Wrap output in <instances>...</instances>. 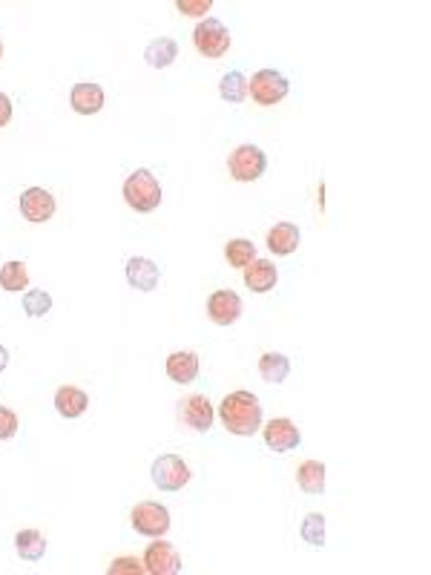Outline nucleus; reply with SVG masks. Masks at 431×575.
Masks as SVG:
<instances>
[{
    "instance_id": "f257e3e1",
    "label": "nucleus",
    "mask_w": 431,
    "mask_h": 575,
    "mask_svg": "<svg viewBox=\"0 0 431 575\" xmlns=\"http://www.w3.org/2000/svg\"><path fill=\"white\" fill-rule=\"evenodd\" d=\"M219 417L231 434H256L262 429V403L250 392H233L219 403Z\"/></svg>"
},
{
    "instance_id": "f03ea898",
    "label": "nucleus",
    "mask_w": 431,
    "mask_h": 575,
    "mask_svg": "<svg viewBox=\"0 0 431 575\" xmlns=\"http://www.w3.org/2000/svg\"><path fill=\"white\" fill-rule=\"evenodd\" d=\"M124 198L138 214H150L161 205V184L150 170H135L124 182Z\"/></svg>"
},
{
    "instance_id": "7ed1b4c3",
    "label": "nucleus",
    "mask_w": 431,
    "mask_h": 575,
    "mask_svg": "<svg viewBox=\"0 0 431 575\" xmlns=\"http://www.w3.org/2000/svg\"><path fill=\"white\" fill-rule=\"evenodd\" d=\"M227 167H231V176L236 182H256L264 176V170H268V156H264V150L256 144H242L233 150L231 158H227Z\"/></svg>"
},
{
    "instance_id": "20e7f679",
    "label": "nucleus",
    "mask_w": 431,
    "mask_h": 575,
    "mask_svg": "<svg viewBox=\"0 0 431 575\" xmlns=\"http://www.w3.org/2000/svg\"><path fill=\"white\" fill-rule=\"evenodd\" d=\"M290 84L282 72L276 69H259L253 72V78L248 81V95H253V101L262 107H273L288 95Z\"/></svg>"
},
{
    "instance_id": "39448f33",
    "label": "nucleus",
    "mask_w": 431,
    "mask_h": 575,
    "mask_svg": "<svg viewBox=\"0 0 431 575\" xmlns=\"http://www.w3.org/2000/svg\"><path fill=\"white\" fill-rule=\"evenodd\" d=\"M193 44L199 49V55L222 58L227 49H231V29H227L219 18H207L193 29Z\"/></svg>"
},
{
    "instance_id": "423d86ee",
    "label": "nucleus",
    "mask_w": 431,
    "mask_h": 575,
    "mask_svg": "<svg viewBox=\"0 0 431 575\" xmlns=\"http://www.w3.org/2000/svg\"><path fill=\"white\" fill-rule=\"evenodd\" d=\"M130 523L138 535H147V539H161L170 530V512L167 506H161L156 501H144L130 512Z\"/></svg>"
},
{
    "instance_id": "0eeeda50",
    "label": "nucleus",
    "mask_w": 431,
    "mask_h": 575,
    "mask_svg": "<svg viewBox=\"0 0 431 575\" xmlns=\"http://www.w3.org/2000/svg\"><path fill=\"white\" fill-rule=\"evenodd\" d=\"M150 474H153V483L159 486L161 492H179L187 486L190 481V466L179 455H161L153 460L150 466Z\"/></svg>"
},
{
    "instance_id": "6e6552de",
    "label": "nucleus",
    "mask_w": 431,
    "mask_h": 575,
    "mask_svg": "<svg viewBox=\"0 0 431 575\" xmlns=\"http://www.w3.org/2000/svg\"><path fill=\"white\" fill-rule=\"evenodd\" d=\"M262 434H264V446H268L271 452H279V455H285L302 443L299 429L294 426V420H288V417H273L268 426H264Z\"/></svg>"
},
{
    "instance_id": "1a4fd4ad",
    "label": "nucleus",
    "mask_w": 431,
    "mask_h": 575,
    "mask_svg": "<svg viewBox=\"0 0 431 575\" xmlns=\"http://www.w3.org/2000/svg\"><path fill=\"white\" fill-rule=\"evenodd\" d=\"M142 561H144V572H150V575H175V572H182V558L173 549V544H167V541L150 544Z\"/></svg>"
},
{
    "instance_id": "9d476101",
    "label": "nucleus",
    "mask_w": 431,
    "mask_h": 575,
    "mask_svg": "<svg viewBox=\"0 0 431 575\" xmlns=\"http://www.w3.org/2000/svg\"><path fill=\"white\" fill-rule=\"evenodd\" d=\"M20 214L23 219H29L35 224H41L46 219L55 216V196L44 190V187H29L20 196Z\"/></svg>"
},
{
    "instance_id": "9b49d317",
    "label": "nucleus",
    "mask_w": 431,
    "mask_h": 575,
    "mask_svg": "<svg viewBox=\"0 0 431 575\" xmlns=\"http://www.w3.org/2000/svg\"><path fill=\"white\" fill-rule=\"evenodd\" d=\"M207 314L216 325H233L242 317V299L233 291H216L207 299Z\"/></svg>"
},
{
    "instance_id": "f8f14e48",
    "label": "nucleus",
    "mask_w": 431,
    "mask_h": 575,
    "mask_svg": "<svg viewBox=\"0 0 431 575\" xmlns=\"http://www.w3.org/2000/svg\"><path fill=\"white\" fill-rule=\"evenodd\" d=\"M159 279H161V271L153 259L133 256L126 262V282H130V288H135V291H156Z\"/></svg>"
},
{
    "instance_id": "ddd939ff",
    "label": "nucleus",
    "mask_w": 431,
    "mask_h": 575,
    "mask_svg": "<svg viewBox=\"0 0 431 575\" xmlns=\"http://www.w3.org/2000/svg\"><path fill=\"white\" fill-rule=\"evenodd\" d=\"M242 271H245V285L253 294H268L279 282V271L268 259H253L250 265H245Z\"/></svg>"
},
{
    "instance_id": "4468645a",
    "label": "nucleus",
    "mask_w": 431,
    "mask_h": 575,
    "mask_svg": "<svg viewBox=\"0 0 431 575\" xmlns=\"http://www.w3.org/2000/svg\"><path fill=\"white\" fill-rule=\"evenodd\" d=\"M182 420L193 432H207L213 426V406L205 394H193L182 403Z\"/></svg>"
},
{
    "instance_id": "2eb2a0df",
    "label": "nucleus",
    "mask_w": 431,
    "mask_h": 575,
    "mask_svg": "<svg viewBox=\"0 0 431 575\" xmlns=\"http://www.w3.org/2000/svg\"><path fill=\"white\" fill-rule=\"evenodd\" d=\"M69 101H72V109L78 112V116H93V112L104 107V90L93 81H81V84L72 86Z\"/></svg>"
},
{
    "instance_id": "dca6fc26",
    "label": "nucleus",
    "mask_w": 431,
    "mask_h": 575,
    "mask_svg": "<svg viewBox=\"0 0 431 575\" xmlns=\"http://www.w3.org/2000/svg\"><path fill=\"white\" fill-rule=\"evenodd\" d=\"M55 409H58L61 417L75 420L90 409V397H86V392L75 389V385H61V389L55 392Z\"/></svg>"
},
{
    "instance_id": "f3484780",
    "label": "nucleus",
    "mask_w": 431,
    "mask_h": 575,
    "mask_svg": "<svg viewBox=\"0 0 431 575\" xmlns=\"http://www.w3.org/2000/svg\"><path fill=\"white\" fill-rule=\"evenodd\" d=\"M299 242H302V233L290 222H279L276 228L268 231V247L276 256H290L299 247Z\"/></svg>"
},
{
    "instance_id": "a211bd4d",
    "label": "nucleus",
    "mask_w": 431,
    "mask_h": 575,
    "mask_svg": "<svg viewBox=\"0 0 431 575\" xmlns=\"http://www.w3.org/2000/svg\"><path fill=\"white\" fill-rule=\"evenodd\" d=\"M167 377L173 383H193L199 377V357L193 352H175L167 357Z\"/></svg>"
},
{
    "instance_id": "6ab92c4d",
    "label": "nucleus",
    "mask_w": 431,
    "mask_h": 575,
    "mask_svg": "<svg viewBox=\"0 0 431 575\" xmlns=\"http://www.w3.org/2000/svg\"><path fill=\"white\" fill-rule=\"evenodd\" d=\"M175 58H179V44H175L173 37H156V41H150L144 49V61L153 69L170 67Z\"/></svg>"
},
{
    "instance_id": "aec40b11",
    "label": "nucleus",
    "mask_w": 431,
    "mask_h": 575,
    "mask_svg": "<svg viewBox=\"0 0 431 575\" xmlns=\"http://www.w3.org/2000/svg\"><path fill=\"white\" fill-rule=\"evenodd\" d=\"M15 549L23 561H41L46 553V539L37 530H20L15 535Z\"/></svg>"
},
{
    "instance_id": "412c9836",
    "label": "nucleus",
    "mask_w": 431,
    "mask_h": 575,
    "mask_svg": "<svg viewBox=\"0 0 431 575\" xmlns=\"http://www.w3.org/2000/svg\"><path fill=\"white\" fill-rule=\"evenodd\" d=\"M259 374L264 383H285L290 374V360L279 352H268L259 360Z\"/></svg>"
},
{
    "instance_id": "4be33fe9",
    "label": "nucleus",
    "mask_w": 431,
    "mask_h": 575,
    "mask_svg": "<svg viewBox=\"0 0 431 575\" xmlns=\"http://www.w3.org/2000/svg\"><path fill=\"white\" fill-rule=\"evenodd\" d=\"M297 481L308 495H322L325 492V466L320 460H305V464L297 469Z\"/></svg>"
},
{
    "instance_id": "5701e85b",
    "label": "nucleus",
    "mask_w": 431,
    "mask_h": 575,
    "mask_svg": "<svg viewBox=\"0 0 431 575\" xmlns=\"http://www.w3.org/2000/svg\"><path fill=\"white\" fill-rule=\"evenodd\" d=\"M27 285H29V271L23 262L12 259L6 265H0V288H4V291L15 294V291H23Z\"/></svg>"
},
{
    "instance_id": "b1692460",
    "label": "nucleus",
    "mask_w": 431,
    "mask_h": 575,
    "mask_svg": "<svg viewBox=\"0 0 431 575\" xmlns=\"http://www.w3.org/2000/svg\"><path fill=\"white\" fill-rule=\"evenodd\" d=\"M219 93L224 101H231V104H242L245 101V95H248V78L239 69L233 72H224L222 75V81H219Z\"/></svg>"
},
{
    "instance_id": "393cba45",
    "label": "nucleus",
    "mask_w": 431,
    "mask_h": 575,
    "mask_svg": "<svg viewBox=\"0 0 431 575\" xmlns=\"http://www.w3.org/2000/svg\"><path fill=\"white\" fill-rule=\"evenodd\" d=\"M224 256L231 262V268H245L256 259V247L250 239H231L224 247Z\"/></svg>"
},
{
    "instance_id": "a878e982",
    "label": "nucleus",
    "mask_w": 431,
    "mask_h": 575,
    "mask_svg": "<svg viewBox=\"0 0 431 575\" xmlns=\"http://www.w3.org/2000/svg\"><path fill=\"white\" fill-rule=\"evenodd\" d=\"M302 541H308L311 547H322L325 544V515H320V512H311V515L302 521Z\"/></svg>"
},
{
    "instance_id": "bb28decb",
    "label": "nucleus",
    "mask_w": 431,
    "mask_h": 575,
    "mask_svg": "<svg viewBox=\"0 0 431 575\" xmlns=\"http://www.w3.org/2000/svg\"><path fill=\"white\" fill-rule=\"evenodd\" d=\"M49 308H53V296L46 291H27L23 294V311L29 317H46Z\"/></svg>"
},
{
    "instance_id": "cd10ccee",
    "label": "nucleus",
    "mask_w": 431,
    "mask_h": 575,
    "mask_svg": "<svg viewBox=\"0 0 431 575\" xmlns=\"http://www.w3.org/2000/svg\"><path fill=\"white\" fill-rule=\"evenodd\" d=\"M107 572H110V575H144V561L124 555V558H116V561H112Z\"/></svg>"
},
{
    "instance_id": "c85d7f7f",
    "label": "nucleus",
    "mask_w": 431,
    "mask_h": 575,
    "mask_svg": "<svg viewBox=\"0 0 431 575\" xmlns=\"http://www.w3.org/2000/svg\"><path fill=\"white\" fill-rule=\"evenodd\" d=\"M18 415L6 406H0V441H12L18 434Z\"/></svg>"
},
{
    "instance_id": "c756f323",
    "label": "nucleus",
    "mask_w": 431,
    "mask_h": 575,
    "mask_svg": "<svg viewBox=\"0 0 431 575\" xmlns=\"http://www.w3.org/2000/svg\"><path fill=\"white\" fill-rule=\"evenodd\" d=\"M210 0H179L175 4V9L182 12V15H205V12H210Z\"/></svg>"
},
{
    "instance_id": "7c9ffc66",
    "label": "nucleus",
    "mask_w": 431,
    "mask_h": 575,
    "mask_svg": "<svg viewBox=\"0 0 431 575\" xmlns=\"http://www.w3.org/2000/svg\"><path fill=\"white\" fill-rule=\"evenodd\" d=\"M12 118V101H9V95L0 93V127H6Z\"/></svg>"
},
{
    "instance_id": "2f4dec72",
    "label": "nucleus",
    "mask_w": 431,
    "mask_h": 575,
    "mask_svg": "<svg viewBox=\"0 0 431 575\" xmlns=\"http://www.w3.org/2000/svg\"><path fill=\"white\" fill-rule=\"evenodd\" d=\"M6 366H9V352H6L4 345H0V371H4Z\"/></svg>"
},
{
    "instance_id": "473e14b6",
    "label": "nucleus",
    "mask_w": 431,
    "mask_h": 575,
    "mask_svg": "<svg viewBox=\"0 0 431 575\" xmlns=\"http://www.w3.org/2000/svg\"><path fill=\"white\" fill-rule=\"evenodd\" d=\"M0 58H4V44H0Z\"/></svg>"
}]
</instances>
